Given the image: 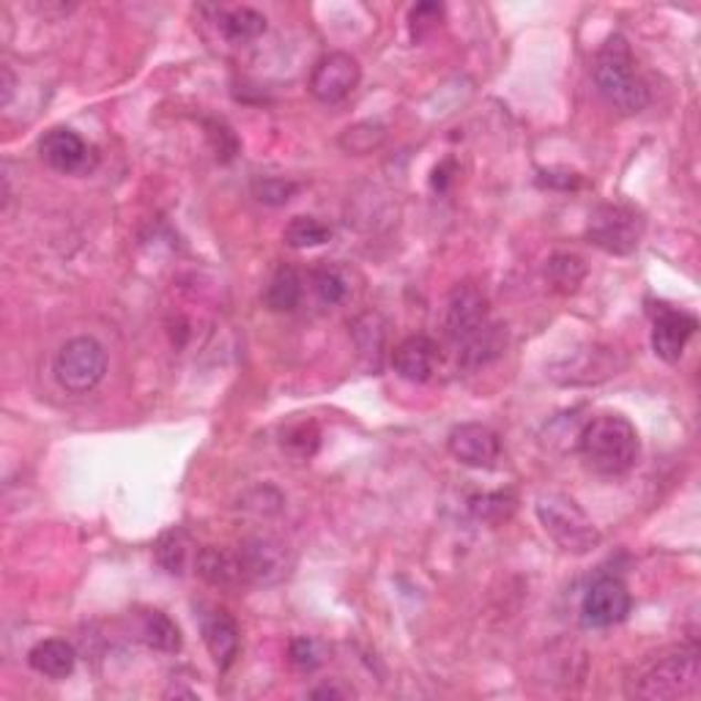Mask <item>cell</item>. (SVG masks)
Instances as JSON below:
<instances>
[{
    "instance_id": "2e32d148",
    "label": "cell",
    "mask_w": 701,
    "mask_h": 701,
    "mask_svg": "<svg viewBox=\"0 0 701 701\" xmlns=\"http://www.w3.org/2000/svg\"><path fill=\"white\" fill-rule=\"evenodd\" d=\"M439 346L425 335H411L393 350V367L400 378L411 384H425L436 370Z\"/></svg>"
},
{
    "instance_id": "7a4b0ae2",
    "label": "cell",
    "mask_w": 701,
    "mask_h": 701,
    "mask_svg": "<svg viewBox=\"0 0 701 701\" xmlns=\"http://www.w3.org/2000/svg\"><path fill=\"white\" fill-rule=\"evenodd\" d=\"M597 91L611 107L625 116H636L649 105V91L644 80L636 74V61L628 42L622 36H611L597 53L592 66Z\"/></svg>"
},
{
    "instance_id": "4dcf8cb0",
    "label": "cell",
    "mask_w": 701,
    "mask_h": 701,
    "mask_svg": "<svg viewBox=\"0 0 701 701\" xmlns=\"http://www.w3.org/2000/svg\"><path fill=\"white\" fill-rule=\"evenodd\" d=\"M296 192H299V184L291 181V178L263 176V178H255V181H252V195H255L258 203L285 206Z\"/></svg>"
},
{
    "instance_id": "52a82bcc",
    "label": "cell",
    "mask_w": 701,
    "mask_h": 701,
    "mask_svg": "<svg viewBox=\"0 0 701 701\" xmlns=\"http://www.w3.org/2000/svg\"><path fill=\"white\" fill-rule=\"evenodd\" d=\"M586 236L595 247L611 252V255H630L639 250L644 236V220L636 209L622 203L597 206L589 215Z\"/></svg>"
},
{
    "instance_id": "836d02e7",
    "label": "cell",
    "mask_w": 701,
    "mask_h": 701,
    "mask_svg": "<svg viewBox=\"0 0 701 701\" xmlns=\"http://www.w3.org/2000/svg\"><path fill=\"white\" fill-rule=\"evenodd\" d=\"M209 140L211 146H215L217 159H220V163H231L236 151H239V140H236V135L228 129L226 124H220V121H209Z\"/></svg>"
},
{
    "instance_id": "e0dca14e",
    "label": "cell",
    "mask_w": 701,
    "mask_h": 701,
    "mask_svg": "<svg viewBox=\"0 0 701 701\" xmlns=\"http://www.w3.org/2000/svg\"><path fill=\"white\" fill-rule=\"evenodd\" d=\"M195 571L206 584L220 586V589H233V586H244L241 582V567L236 559V551L217 548V545H206L195 556Z\"/></svg>"
},
{
    "instance_id": "8992f818",
    "label": "cell",
    "mask_w": 701,
    "mask_h": 701,
    "mask_svg": "<svg viewBox=\"0 0 701 701\" xmlns=\"http://www.w3.org/2000/svg\"><path fill=\"white\" fill-rule=\"evenodd\" d=\"M244 586H278L293 573V554L272 534H252L236 548Z\"/></svg>"
},
{
    "instance_id": "603a6c76",
    "label": "cell",
    "mask_w": 701,
    "mask_h": 701,
    "mask_svg": "<svg viewBox=\"0 0 701 701\" xmlns=\"http://www.w3.org/2000/svg\"><path fill=\"white\" fill-rule=\"evenodd\" d=\"M220 31L228 42L233 44H250L266 31V17L261 11L250 9V6H239V9H228L220 14Z\"/></svg>"
},
{
    "instance_id": "5b68a950",
    "label": "cell",
    "mask_w": 701,
    "mask_h": 701,
    "mask_svg": "<svg viewBox=\"0 0 701 701\" xmlns=\"http://www.w3.org/2000/svg\"><path fill=\"white\" fill-rule=\"evenodd\" d=\"M53 373L66 393H91L100 387L107 373V350L96 337H72L55 356Z\"/></svg>"
},
{
    "instance_id": "e575fe53",
    "label": "cell",
    "mask_w": 701,
    "mask_h": 701,
    "mask_svg": "<svg viewBox=\"0 0 701 701\" xmlns=\"http://www.w3.org/2000/svg\"><path fill=\"white\" fill-rule=\"evenodd\" d=\"M540 187H551V189H578L582 187V176L567 174V170H543L537 178Z\"/></svg>"
},
{
    "instance_id": "ba28073f",
    "label": "cell",
    "mask_w": 701,
    "mask_h": 701,
    "mask_svg": "<svg viewBox=\"0 0 701 701\" xmlns=\"http://www.w3.org/2000/svg\"><path fill=\"white\" fill-rule=\"evenodd\" d=\"M630 608H634V597L617 576L595 578L582 597V619L586 628H614L628 619Z\"/></svg>"
},
{
    "instance_id": "30bf717a",
    "label": "cell",
    "mask_w": 701,
    "mask_h": 701,
    "mask_svg": "<svg viewBox=\"0 0 701 701\" xmlns=\"http://www.w3.org/2000/svg\"><path fill=\"white\" fill-rule=\"evenodd\" d=\"M491 324L488 315V299L477 285L463 283L450 293L447 302V335L458 348L469 343L471 337L480 335Z\"/></svg>"
},
{
    "instance_id": "f1b7e54d",
    "label": "cell",
    "mask_w": 701,
    "mask_h": 701,
    "mask_svg": "<svg viewBox=\"0 0 701 701\" xmlns=\"http://www.w3.org/2000/svg\"><path fill=\"white\" fill-rule=\"evenodd\" d=\"M469 508H471V513L477 515V519L485 521V524H491V526H496L513 515L515 496L510 491L477 493V496H471Z\"/></svg>"
},
{
    "instance_id": "7c38bea8",
    "label": "cell",
    "mask_w": 701,
    "mask_h": 701,
    "mask_svg": "<svg viewBox=\"0 0 701 701\" xmlns=\"http://www.w3.org/2000/svg\"><path fill=\"white\" fill-rule=\"evenodd\" d=\"M39 154L50 168L66 176H83L96 165L94 148L72 129H50L39 140Z\"/></svg>"
},
{
    "instance_id": "7402d4cb",
    "label": "cell",
    "mask_w": 701,
    "mask_h": 701,
    "mask_svg": "<svg viewBox=\"0 0 701 701\" xmlns=\"http://www.w3.org/2000/svg\"><path fill=\"white\" fill-rule=\"evenodd\" d=\"M304 296V283L293 266H280L274 278L269 280L266 293H263V304L272 313H293Z\"/></svg>"
},
{
    "instance_id": "5bb4252c",
    "label": "cell",
    "mask_w": 701,
    "mask_h": 701,
    "mask_svg": "<svg viewBox=\"0 0 701 701\" xmlns=\"http://www.w3.org/2000/svg\"><path fill=\"white\" fill-rule=\"evenodd\" d=\"M200 630H203V641L215 663L222 671L231 669L241 649V634L236 619L226 608H209L206 614H200Z\"/></svg>"
},
{
    "instance_id": "9c48e42d",
    "label": "cell",
    "mask_w": 701,
    "mask_h": 701,
    "mask_svg": "<svg viewBox=\"0 0 701 701\" xmlns=\"http://www.w3.org/2000/svg\"><path fill=\"white\" fill-rule=\"evenodd\" d=\"M362 66L354 55L348 53H326L310 74V94L321 105H341L356 88H359Z\"/></svg>"
},
{
    "instance_id": "4316f807",
    "label": "cell",
    "mask_w": 701,
    "mask_h": 701,
    "mask_svg": "<svg viewBox=\"0 0 701 701\" xmlns=\"http://www.w3.org/2000/svg\"><path fill=\"white\" fill-rule=\"evenodd\" d=\"M384 140H387V129H384L381 124H376V121H362V124L348 126L337 143H341V148L346 154L365 157V154L376 151Z\"/></svg>"
},
{
    "instance_id": "6da1fadb",
    "label": "cell",
    "mask_w": 701,
    "mask_h": 701,
    "mask_svg": "<svg viewBox=\"0 0 701 701\" xmlns=\"http://www.w3.org/2000/svg\"><path fill=\"white\" fill-rule=\"evenodd\" d=\"M578 452L586 467L603 477L628 474L639 463L641 439L636 425L622 414H597L578 436Z\"/></svg>"
},
{
    "instance_id": "cb8c5ba5",
    "label": "cell",
    "mask_w": 701,
    "mask_h": 701,
    "mask_svg": "<svg viewBox=\"0 0 701 701\" xmlns=\"http://www.w3.org/2000/svg\"><path fill=\"white\" fill-rule=\"evenodd\" d=\"M143 641L157 652H178L181 649V630L165 611H146L140 619Z\"/></svg>"
},
{
    "instance_id": "4fadbf2b",
    "label": "cell",
    "mask_w": 701,
    "mask_h": 701,
    "mask_svg": "<svg viewBox=\"0 0 701 701\" xmlns=\"http://www.w3.org/2000/svg\"><path fill=\"white\" fill-rule=\"evenodd\" d=\"M697 315L686 313V310L669 307V304H660V307L655 310L652 321L655 354L663 362H669V365H674V362H680V356L686 354V346L691 343V337L697 335Z\"/></svg>"
},
{
    "instance_id": "3957f363",
    "label": "cell",
    "mask_w": 701,
    "mask_h": 701,
    "mask_svg": "<svg viewBox=\"0 0 701 701\" xmlns=\"http://www.w3.org/2000/svg\"><path fill=\"white\" fill-rule=\"evenodd\" d=\"M534 513L543 524L545 534L567 554H589L600 545V529L586 515V510L573 496L559 491L540 493L534 502Z\"/></svg>"
},
{
    "instance_id": "1f68e13d",
    "label": "cell",
    "mask_w": 701,
    "mask_h": 701,
    "mask_svg": "<svg viewBox=\"0 0 701 701\" xmlns=\"http://www.w3.org/2000/svg\"><path fill=\"white\" fill-rule=\"evenodd\" d=\"M318 428H315L313 422H302V425H293V428L285 430L283 436V447L289 452H293V456L299 458H310L315 456V450H318Z\"/></svg>"
},
{
    "instance_id": "8fae6325",
    "label": "cell",
    "mask_w": 701,
    "mask_h": 701,
    "mask_svg": "<svg viewBox=\"0 0 701 701\" xmlns=\"http://www.w3.org/2000/svg\"><path fill=\"white\" fill-rule=\"evenodd\" d=\"M447 450L458 463L471 469H493L502 456V439L482 422H463L450 430Z\"/></svg>"
},
{
    "instance_id": "ffe728a7",
    "label": "cell",
    "mask_w": 701,
    "mask_h": 701,
    "mask_svg": "<svg viewBox=\"0 0 701 701\" xmlns=\"http://www.w3.org/2000/svg\"><path fill=\"white\" fill-rule=\"evenodd\" d=\"M350 337H354L356 350L367 362V367L381 370L384 350H387V321L378 313L359 315L354 321V326H350Z\"/></svg>"
},
{
    "instance_id": "484cf974",
    "label": "cell",
    "mask_w": 701,
    "mask_h": 701,
    "mask_svg": "<svg viewBox=\"0 0 701 701\" xmlns=\"http://www.w3.org/2000/svg\"><path fill=\"white\" fill-rule=\"evenodd\" d=\"M332 239V228L315 217H293L285 226L283 241L293 250H307V247H321Z\"/></svg>"
},
{
    "instance_id": "d6a6232c",
    "label": "cell",
    "mask_w": 701,
    "mask_h": 701,
    "mask_svg": "<svg viewBox=\"0 0 701 701\" xmlns=\"http://www.w3.org/2000/svg\"><path fill=\"white\" fill-rule=\"evenodd\" d=\"M441 17H444V6L441 3H417L414 6L411 14H409L414 36L422 39L425 33L433 31V28L441 22Z\"/></svg>"
},
{
    "instance_id": "ac0fdd59",
    "label": "cell",
    "mask_w": 701,
    "mask_h": 701,
    "mask_svg": "<svg viewBox=\"0 0 701 701\" xmlns=\"http://www.w3.org/2000/svg\"><path fill=\"white\" fill-rule=\"evenodd\" d=\"M28 663L36 674L50 677V680H66L77 663V652L63 639H44L28 652Z\"/></svg>"
},
{
    "instance_id": "d590c367",
    "label": "cell",
    "mask_w": 701,
    "mask_h": 701,
    "mask_svg": "<svg viewBox=\"0 0 701 701\" xmlns=\"http://www.w3.org/2000/svg\"><path fill=\"white\" fill-rule=\"evenodd\" d=\"M0 74H3V100H0V102H3V107H6L11 102V91H14V77H11V69L9 66L0 69Z\"/></svg>"
},
{
    "instance_id": "d4e9b609",
    "label": "cell",
    "mask_w": 701,
    "mask_h": 701,
    "mask_svg": "<svg viewBox=\"0 0 701 701\" xmlns=\"http://www.w3.org/2000/svg\"><path fill=\"white\" fill-rule=\"evenodd\" d=\"M545 274H548V283L554 285L556 293H576L586 278V266L578 255L559 252V255H554L548 261Z\"/></svg>"
},
{
    "instance_id": "9a60e30c",
    "label": "cell",
    "mask_w": 701,
    "mask_h": 701,
    "mask_svg": "<svg viewBox=\"0 0 701 701\" xmlns=\"http://www.w3.org/2000/svg\"><path fill=\"white\" fill-rule=\"evenodd\" d=\"M619 367L622 365L614 362V354L608 348H584L554 365L551 376L562 384H597L608 376H617Z\"/></svg>"
},
{
    "instance_id": "f546056e",
    "label": "cell",
    "mask_w": 701,
    "mask_h": 701,
    "mask_svg": "<svg viewBox=\"0 0 701 701\" xmlns=\"http://www.w3.org/2000/svg\"><path fill=\"white\" fill-rule=\"evenodd\" d=\"M329 658V649L321 639H313V636H299V639L291 641L289 647V663L302 674H310V671L321 669Z\"/></svg>"
},
{
    "instance_id": "277c9868",
    "label": "cell",
    "mask_w": 701,
    "mask_h": 701,
    "mask_svg": "<svg viewBox=\"0 0 701 701\" xmlns=\"http://www.w3.org/2000/svg\"><path fill=\"white\" fill-rule=\"evenodd\" d=\"M699 691V652L697 649H677L663 655L641 671L634 693L639 699L666 701L686 699Z\"/></svg>"
},
{
    "instance_id": "8d00e7d4",
    "label": "cell",
    "mask_w": 701,
    "mask_h": 701,
    "mask_svg": "<svg viewBox=\"0 0 701 701\" xmlns=\"http://www.w3.org/2000/svg\"><path fill=\"white\" fill-rule=\"evenodd\" d=\"M310 697H313V699H343V697H346V693H343V691H337V688H329V686H324V688H318V691H313V693H310Z\"/></svg>"
},
{
    "instance_id": "44dd1931",
    "label": "cell",
    "mask_w": 701,
    "mask_h": 701,
    "mask_svg": "<svg viewBox=\"0 0 701 701\" xmlns=\"http://www.w3.org/2000/svg\"><path fill=\"white\" fill-rule=\"evenodd\" d=\"M504 343H508V329H504L502 324H493L491 321L480 335L471 337L469 343H463V346L458 348V362H461L463 367H469V370L485 367L488 362H493L502 354Z\"/></svg>"
},
{
    "instance_id": "d6986e66",
    "label": "cell",
    "mask_w": 701,
    "mask_h": 701,
    "mask_svg": "<svg viewBox=\"0 0 701 701\" xmlns=\"http://www.w3.org/2000/svg\"><path fill=\"white\" fill-rule=\"evenodd\" d=\"M154 556H157L159 567H163L165 573H170V576H184L187 567L195 562V556H198V551H195V543L192 537H189L187 529L174 526L168 529V532L159 534L157 545H154Z\"/></svg>"
},
{
    "instance_id": "83f0119b",
    "label": "cell",
    "mask_w": 701,
    "mask_h": 701,
    "mask_svg": "<svg viewBox=\"0 0 701 701\" xmlns=\"http://www.w3.org/2000/svg\"><path fill=\"white\" fill-rule=\"evenodd\" d=\"M310 283H313L315 296L324 304L335 307V304H343L350 293L348 274L337 266H321L310 274Z\"/></svg>"
}]
</instances>
